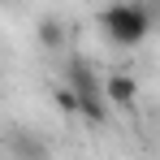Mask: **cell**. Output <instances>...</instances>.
Segmentation results:
<instances>
[{"label":"cell","instance_id":"3","mask_svg":"<svg viewBox=\"0 0 160 160\" xmlns=\"http://www.w3.org/2000/svg\"><path fill=\"white\" fill-rule=\"evenodd\" d=\"M134 95H138V82H134L130 74H112V78L104 82V100H108V104H117V108H130Z\"/></svg>","mask_w":160,"mask_h":160},{"label":"cell","instance_id":"1","mask_svg":"<svg viewBox=\"0 0 160 160\" xmlns=\"http://www.w3.org/2000/svg\"><path fill=\"white\" fill-rule=\"evenodd\" d=\"M100 26L117 48H138L147 39V30H152V13L143 4H134V0H117V4H108L100 13Z\"/></svg>","mask_w":160,"mask_h":160},{"label":"cell","instance_id":"2","mask_svg":"<svg viewBox=\"0 0 160 160\" xmlns=\"http://www.w3.org/2000/svg\"><path fill=\"white\" fill-rule=\"evenodd\" d=\"M65 82H69L78 95H104V91H100V78L91 74V65H87L82 56H74V61H69V69H65Z\"/></svg>","mask_w":160,"mask_h":160},{"label":"cell","instance_id":"6","mask_svg":"<svg viewBox=\"0 0 160 160\" xmlns=\"http://www.w3.org/2000/svg\"><path fill=\"white\" fill-rule=\"evenodd\" d=\"M52 104L61 108L65 117H78V112H82V100H78V91H74L69 82H65V87H56V91H52Z\"/></svg>","mask_w":160,"mask_h":160},{"label":"cell","instance_id":"4","mask_svg":"<svg viewBox=\"0 0 160 160\" xmlns=\"http://www.w3.org/2000/svg\"><path fill=\"white\" fill-rule=\"evenodd\" d=\"M13 152L18 160H48V143L35 134H13Z\"/></svg>","mask_w":160,"mask_h":160},{"label":"cell","instance_id":"5","mask_svg":"<svg viewBox=\"0 0 160 160\" xmlns=\"http://www.w3.org/2000/svg\"><path fill=\"white\" fill-rule=\"evenodd\" d=\"M39 43H43L48 52L65 48V22H61V18H43V22H39Z\"/></svg>","mask_w":160,"mask_h":160}]
</instances>
